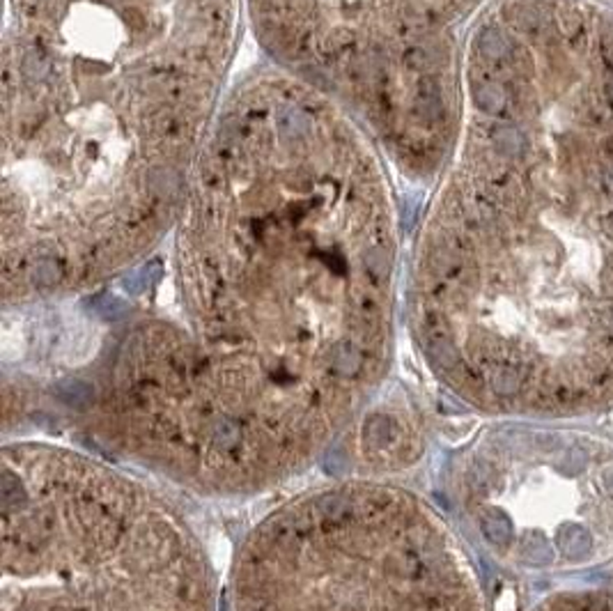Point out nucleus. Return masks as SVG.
Returning <instances> with one entry per match:
<instances>
[{"label":"nucleus","instance_id":"0eeeda50","mask_svg":"<svg viewBox=\"0 0 613 611\" xmlns=\"http://www.w3.org/2000/svg\"><path fill=\"white\" fill-rule=\"evenodd\" d=\"M611 3H613V0H611Z\"/></svg>","mask_w":613,"mask_h":611},{"label":"nucleus","instance_id":"f03ea898","mask_svg":"<svg viewBox=\"0 0 613 611\" xmlns=\"http://www.w3.org/2000/svg\"><path fill=\"white\" fill-rule=\"evenodd\" d=\"M244 0H7L3 308L65 303L170 237L237 53Z\"/></svg>","mask_w":613,"mask_h":611},{"label":"nucleus","instance_id":"423d86ee","mask_svg":"<svg viewBox=\"0 0 613 611\" xmlns=\"http://www.w3.org/2000/svg\"><path fill=\"white\" fill-rule=\"evenodd\" d=\"M469 536L512 574L613 561V439L576 421H494L450 465Z\"/></svg>","mask_w":613,"mask_h":611},{"label":"nucleus","instance_id":"20e7f679","mask_svg":"<svg viewBox=\"0 0 613 611\" xmlns=\"http://www.w3.org/2000/svg\"><path fill=\"white\" fill-rule=\"evenodd\" d=\"M227 611H489L469 554L423 496L345 480L280 503L234 556Z\"/></svg>","mask_w":613,"mask_h":611},{"label":"nucleus","instance_id":"39448f33","mask_svg":"<svg viewBox=\"0 0 613 611\" xmlns=\"http://www.w3.org/2000/svg\"><path fill=\"white\" fill-rule=\"evenodd\" d=\"M489 0H244L269 63L331 94L411 184L434 187L462 125L464 39Z\"/></svg>","mask_w":613,"mask_h":611},{"label":"nucleus","instance_id":"7ed1b4c3","mask_svg":"<svg viewBox=\"0 0 613 611\" xmlns=\"http://www.w3.org/2000/svg\"><path fill=\"white\" fill-rule=\"evenodd\" d=\"M0 611H218L191 522L129 471L39 439L3 446Z\"/></svg>","mask_w":613,"mask_h":611},{"label":"nucleus","instance_id":"f257e3e1","mask_svg":"<svg viewBox=\"0 0 613 611\" xmlns=\"http://www.w3.org/2000/svg\"><path fill=\"white\" fill-rule=\"evenodd\" d=\"M432 379L492 421L613 412V3L489 0L405 274Z\"/></svg>","mask_w":613,"mask_h":611}]
</instances>
